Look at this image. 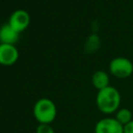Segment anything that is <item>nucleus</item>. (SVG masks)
<instances>
[{"label":"nucleus","instance_id":"obj_7","mask_svg":"<svg viewBox=\"0 0 133 133\" xmlns=\"http://www.w3.org/2000/svg\"><path fill=\"white\" fill-rule=\"evenodd\" d=\"M19 37L20 33L16 31L8 23L3 24L0 27V43L16 45V43L19 41Z\"/></svg>","mask_w":133,"mask_h":133},{"label":"nucleus","instance_id":"obj_4","mask_svg":"<svg viewBox=\"0 0 133 133\" xmlns=\"http://www.w3.org/2000/svg\"><path fill=\"white\" fill-rule=\"evenodd\" d=\"M95 133H124V126L115 117L106 116L97 122Z\"/></svg>","mask_w":133,"mask_h":133},{"label":"nucleus","instance_id":"obj_6","mask_svg":"<svg viewBox=\"0 0 133 133\" xmlns=\"http://www.w3.org/2000/svg\"><path fill=\"white\" fill-rule=\"evenodd\" d=\"M19 58V51L15 45L0 43V64L10 66L17 62Z\"/></svg>","mask_w":133,"mask_h":133},{"label":"nucleus","instance_id":"obj_11","mask_svg":"<svg viewBox=\"0 0 133 133\" xmlns=\"http://www.w3.org/2000/svg\"><path fill=\"white\" fill-rule=\"evenodd\" d=\"M36 133H55L50 124H39L36 128Z\"/></svg>","mask_w":133,"mask_h":133},{"label":"nucleus","instance_id":"obj_12","mask_svg":"<svg viewBox=\"0 0 133 133\" xmlns=\"http://www.w3.org/2000/svg\"><path fill=\"white\" fill-rule=\"evenodd\" d=\"M124 133H133V121L124 126Z\"/></svg>","mask_w":133,"mask_h":133},{"label":"nucleus","instance_id":"obj_5","mask_svg":"<svg viewBox=\"0 0 133 133\" xmlns=\"http://www.w3.org/2000/svg\"><path fill=\"white\" fill-rule=\"evenodd\" d=\"M7 23L16 31L21 33L24 30H26L27 27L29 26V24H30V16L24 9H17L10 15Z\"/></svg>","mask_w":133,"mask_h":133},{"label":"nucleus","instance_id":"obj_8","mask_svg":"<svg viewBox=\"0 0 133 133\" xmlns=\"http://www.w3.org/2000/svg\"><path fill=\"white\" fill-rule=\"evenodd\" d=\"M91 83L97 90H101L110 85V76L103 70L96 71L91 76Z\"/></svg>","mask_w":133,"mask_h":133},{"label":"nucleus","instance_id":"obj_1","mask_svg":"<svg viewBox=\"0 0 133 133\" xmlns=\"http://www.w3.org/2000/svg\"><path fill=\"white\" fill-rule=\"evenodd\" d=\"M122 96L118 89L114 86L109 85L101 90H98L96 96L97 108L106 115L115 113L121 108Z\"/></svg>","mask_w":133,"mask_h":133},{"label":"nucleus","instance_id":"obj_3","mask_svg":"<svg viewBox=\"0 0 133 133\" xmlns=\"http://www.w3.org/2000/svg\"><path fill=\"white\" fill-rule=\"evenodd\" d=\"M108 71L114 78L126 79L133 74V62L124 56L114 57L109 62Z\"/></svg>","mask_w":133,"mask_h":133},{"label":"nucleus","instance_id":"obj_10","mask_svg":"<svg viewBox=\"0 0 133 133\" xmlns=\"http://www.w3.org/2000/svg\"><path fill=\"white\" fill-rule=\"evenodd\" d=\"M100 47V38L97 34H91L88 36L86 44H85V49L88 53L95 52L98 48Z\"/></svg>","mask_w":133,"mask_h":133},{"label":"nucleus","instance_id":"obj_9","mask_svg":"<svg viewBox=\"0 0 133 133\" xmlns=\"http://www.w3.org/2000/svg\"><path fill=\"white\" fill-rule=\"evenodd\" d=\"M114 117L116 118V121L119 124H122L123 126H125L128 123H130L131 121H133V112L129 108L122 107V108H119L114 113Z\"/></svg>","mask_w":133,"mask_h":133},{"label":"nucleus","instance_id":"obj_2","mask_svg":"<svg viewBox=\"0 0 133 133\" xmlns=\"http://www.w3.org/2000/svg\"><path fill=\"white\" fill-rule=\"evenodd\" d=\"M57 114L56 105L48 98L37 100L33 106V116L39 124H51Z\"/></svg>","mask_w":133,"mask_h":133}]
</instances>
